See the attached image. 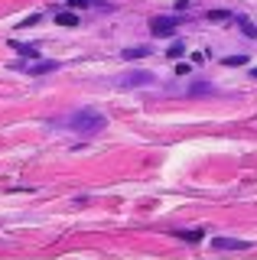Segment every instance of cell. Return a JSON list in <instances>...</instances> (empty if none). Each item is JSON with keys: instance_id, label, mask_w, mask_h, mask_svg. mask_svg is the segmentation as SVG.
I'll return each mask as SVG.
<instances>
[{"instance_id": "obj_1", "label": "cell", "mask_w": 257, "mask_h": 260, "mask_svg": "<svg viewBox=\"0 0 257 260\" xmlns=\"http://www.w3.org/2000/svg\"><path fill=\"white\" fill-rule=\"evenodd\" d=\"M66 124H69V130H75V134L94 137V134H101V130L108 127V117H104L101 111H94V108H82V111H72Z\"/></svg>"}, {"instance_id": "obj_2", "label": "cell", "mask_w": 257, "mask_h": 260, "mask_svg": "<svg viewBox=\"0 0 257 260\" xmlns=\"http://www.w3.org/2000/svg\"><path fill=\"white\" fill-rule=\"evenodd\" d=\"M150 32H153L156 39L173 36V32H176V20H173V16H156V20L150 23Z\"/></svg>"}, {"instance_id": "obj_3", "label": "cell", "mask_w": 257, "mask_h": 260, "mask_svg": "<svg viewBox=\"0 0 257 260\" xmlns=\"http://www.w3.org/2000/svg\"><path fill=\"white\" fill-rule=\"evenodd\" d=\"M212 247L215 250H247L251 244H247V241H235V238H215Z\"/></svg>"}, {"instance_id": "obj_4", "label": "cell", "mask_w": 257, "mask_h": 260, "mask_svg": "<svg viewBox=\"0 0 257 260\" xmlns=\"http://www.w3.org/2000/svg\"><path fill=\"white\" fill-rule=\"evenodd\" d=\"M150 78H153L150 72H134V75L120 78V85H124V88H131V85H150Z\"/></svg>"}, {"instance_id": "obj_5", "label": "cell", "mask_w": 257, "mask_h": 260, "mask_svg": "<svg viewBox=\"0 0 257 260\" xmlns=\"http://www.w3.org/2000/svg\"><path fill=\"white\" fill-rule=\"evenodd\" d=\"M29 75H46V72H55L59 69V62H36V65H26Z\"/></svg>"}, {"instance_id": "obj_6", "label": "cell", "mask_w": 257, "mask_h": 260, "mask_svg": "<svg viewBox=\"0 0 257 260\" xmlns=\"http://www.w3.org/2000/svg\"><path fill=\"white\" fill-rule=\"evenodd\" d=\"M55 23H59V26H78V16L75 13H59Z\"/></svg>"}, {"instance_id": "obj_7", "label": "cell", "mask_w": 257, "mask_h": 260, "mask_svg": "<svg viewBox=\"0 0 257 260\" xmlns=\"http://www.w3.org/2000/svg\"><path fill=\"white\" fill-rule=\"evenodd\" d=\"M176 238H182V241H202V231H176Z\"/></svg>"}, {"instance_id": "obj_8", "label": "cell", "mask_w": 257, "mask_h": 260, "mask_svg": "<svg viewBox=\"0 0 257 260\" xmlns=\"http://www.w3.org/2000/svg\"><path fill=\"white\" fill-rule=\"evenodd\" d=\"M241 32H244L247 39H257V26H254V23H247V20H241Z\"/></svg>"}, {"instance_id": "obj_9", "label": "cell", "mask_w": 257, "mask_h": 260, "mask_svg": "<svg viewBox=\"0 0 257 260\" xmlns=\"http://www.w3.org/2000/svg\"><path fill=\"white\" fill-rule=\"evenodd\" d=\"M143 55H147V49H143V46H134V49H127V52H124V59H143Z\"/></svg>"}, {"instance_id": "obj_10", "label": "cell", "mask_w": 257, "mask_h": 260, "mask_svg": "<svg viewBox=\"0 0 257 260\" xmlns=\"http://www.w3.org/2000/svg\"><path fill=\"white\" fill-rule=\"evenodd\" d=\"M208 20L221 23V20H231V13H228V10H212V13H208Z\"/></svg>"}, {"instance_id": "obj_11", "label": "cell", "mask_w": 257, "mask_h": 260, "mask_svg": "<svg viewBox=\"0 0 257 260\" xmlns=\"http://www.w3.org/2000/svg\"><path fill=\"white\" fill-rule=\"evenodd\" d=\"M182 52H186V49H182V43H173V49H170V52H166V55H170V59H179Z\"/></svg>"}, {"instance_id": "obj_12", "label": "cell", "mask_w": 257, "mask_h": 260, "mask_svg": "<svg viewBox=\"0 0 257 260\" xmlns=\"http://www.w3.org/2000/svg\"><path fill=\"white\" fill-rule=\"evenodd\" d=\"M247 62V55H228V59H224V65H244Z\"/></svg>"}, {"instance_id": "obj_13", "label": "cell", "mask_w": 257, "mask_h": 260, "mask_svg": "<svg viewBox=\"0 0 257 260\" xmlns=\"http://www.w3.org/2000/svg\"><path fill=\"white\" fill-rule=\"evenodd\" d=\"M17 49H20V52H23V55H26V59H36V55H39V52H36V49H33V46H17Z\"/></svg>"}, {"instance_id": "obj_14", "label": "cell", "mask_w": 257, "mask_h": 260, "mask_svg": "<svg viewBox=\"0 0 257 260\" xmlns=\"http://www.w3.org/2000/svg\"><path fill=\"white\" fill-rule=\"evenodd\" d=\"M88 4H91V0H69V7H72V10H78V7H82V10H85Z\"/></svg>"}, {"instance_id": "obj_15", "label": "cell", "mask_w": 257, "mask_h": 260, "mask_svg": "<svg viewBox=\"0 0 257 260\" xmlns=\"http://www.w3.org/2000/svg\"><path fill=\"white\" fill-rule=\"evenodd\" d=\"M202 91H212V88L202 85V81H199V85H192V94H202Z\"/></svg>"}, {"instance_id": "obj_16", "label": "cell", "mask_w": 257, "mask_h": 260, "mask_svg": "<svg viewBox=\"0 0 257 260\" xmlns=\"http://www.w3.org/2000/svg\"><path fill=\"white\" fill-rule=\"evenodd\" d=\"M251 78H257V69H251Z\"/></svg>"}]
</instances>
